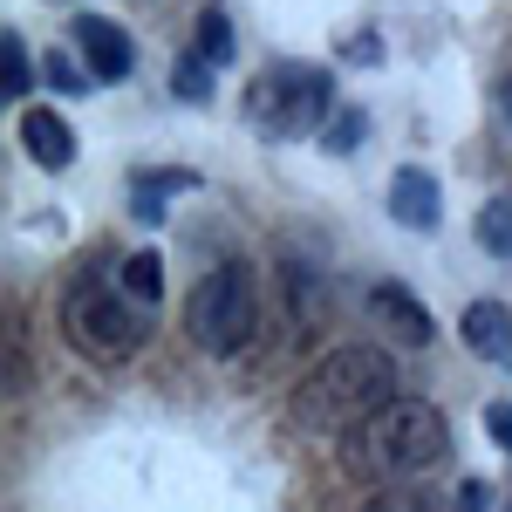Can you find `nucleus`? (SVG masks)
<instances>
[{"label": "nucleus", "mask_w": 512, "mask_h": 512, "mask_svg": "<svg viewBox=\"0 0 512 512\" xmlns=\"http://www.w3.org/2000/svg\"><path fill=\"white\" fill-rule=\"evenodd\" d=\"M390 396H396V362L383 349H369V342H349V349L321 355L315 369L301 376L294 417H301V431H315V437H342L362 417H376Z\"/></svg>", "instance_id": "nucleus-1"}, {"label": "nucleus", "mask_w": 512, "mask_h": 512, "mask_svg": "<svg viewBox=\"0 0 512 512\" xmlns=\"http://www.w3.org/2000/svg\"><path fill=\"white\" fill-rule=\"evenodd\" d=\"M444 451H451L444 410L424 403V396H390L376 417L355 424L342 458H349L355 472H369V478H417V472H431Z\"/></svg>", "instance_id": "nucleus-2"}, {"label": "nucleus", "mask_w": 512, "mask_h": 512, "mask_svg": "<svg viewBox=\"0 0 512 512\" xmlns=\"http://www.w3.org/2000/svg\"><path fill=\"white\" fill-rule=\"evenodd\" d=\"M335 117V82L328 69H301V62H280L267 76H253L246 89V123L260 137H308V130H328Z\"/></svg>", "instance_id": "nucleus-3"}, {"label": "nucleus", "mask_w": 512, "mask_h": 512, "mask_svg": "<svg viewBox=\"0 0 512 512\" xmlns=\"http://www.w3.org/2000/svg\"><path fill=\"white\" fill-rule=\"evenodd\" d=\"M62 328H69V342L82 355H96V362H123V355L144 349V315L103 287V274H76L62 287Z\"/></svg>", "instance_id": "nucleus-4"}, {"label": "nucleus", "mask_w": 512, "mask_h": 512, "mask_svg": "<svg viewBox=\"0 0 512 512\" xmlns=\"http://www.w3.org/2000/svg\"><path fill=\"white\" fill-rule=\"evenodd\" d=\"M253 315H260V301H253V274H246V260H219V267L192 287L185 328H192V342L205 355H239V349H246V335H253Z\"/></svg>", "instance_id": "nucleus-5"}, {"label": "nucleus", "mask_w": 512, "mask_h": 512, "mask_svg": "<svg viewBox=\"0 0 512 512\" xmlns=\"http://www.w3.org/2000/svg\"><path fill=\"white\" fill-rule=\"evenodd\" d=\"M76 48L89 55L96 82H123L130 69H137V48H130V35H123L117 21H103V14H76Z\"/></svg>", "instance_id": "nucleus-6"}, {"label": "nucleus", "mask_w": 512, "mask_h": 512, "mask_svg": "<svg viewBox=\"0 0 512 512\" xmlns=\"http://www.w3.org/2000/svg\"><path fill=\"white\" fill-rule=\"evenodd\" d=\"M369 315L390 328L396 342H410V349H424L437 328H431V308L410 294V287H396V280H383V287H369Z\"/></svg>", "instance_id": "nucleus-7"}, {"label": "nucleus", "mask_w": 512, "mask_h": 512, "mask_svg": "<svg viewBox=\"0 0 512 512\" xmlns=\"http://www.w3.org/2000/svg\"><path fill=\"white\" fill-rule=\"evenodd\" d=\"M390 219L396 226H410V233H437V219H444V198H437V178L431 171H417V164H403L390 185Z\"/></svg>", "instance_id": "nucleus-8"}, {"label": "nucleus", "mask_w": 512, "mask_h": 512, "mask_svg": "<svg viewBox=\"0 0 512 512\" xmlns=\"http://www.w3.org/2000/svg\"><path fill=\"white\" fill-rule=\"evenodd\" d=\"M21 144H28V158L41 164V171H69V158H76V137H69V123L55 117V110H21Z\"/></svg>", "instance_id": "nucleus-9"}, {"label": "nucleus", "mask_w": 512, "mask_h": 512, "mask_svg": "<svg viewBox=\"0 0 512 512\" xmlns=\"http://www.w3.org/2000/svg\"><path fill=\"white\" fill-rule=\"evenodd\" d=\"M458 328H465V349L485 355V362H506L512 355V315L499 308V301H472Z\"/></svg>", "instance_id": "nucleus-10"}, {"label": "nucleus", "mask_w": 512, "mask_h": 512, "mask_svg": "<svg viewBox=\"0 0 512 512\" xmlns=\"http://www.w3.org/2000/svg\"><path fill=\"white\" fill-rule=\"evenodd\" d=\"M28 82H35V69H28V41L14 35H0V96L7 103H28Z\"/></svg>", "instance_id": "nucleus-11"}, {"label": "nucleus", "mask_w": 512, "mask_h": 512, "mask_svg": "<svg viewBox=\"0 0 512 512\" xmlns=\"http://www.w3.org/2000/svg\"><path fill=\"white\" fill-rule=\"evenodd\" d=\"M123 294L137 301V308H151L164 294V260L158 253H137V260H123Z\"/></svg>", "instance_id": "nucleus-12"}, {"label": "nucleus", "mask_w": 512, "mask_h": 512, "mask_svg": "<svg viewBox=\"0 0 512 512\" xmlns=\"http://www.w3.org/2000/svg\"><path fill=\"white\" fill-rule=\"evenodd\" d=\"M478 246L499 253V260H512V198H492V205L478 212Z\"/></svg>", "instance_id": "nucleus-13"}, {"label": "nucleus", "mask_w": 512, "mask_h": 512, "mask_svg": "<svg viewBox=\"0 0 512 512\" xmlns=\"http://www.w3.org/2000/svg\"><path fill=\"white\" fill-rule=\"evenodd\" d=\"M362 137H369V110H335V117H328V130H321V151L349 158Z\"/></svg>", "instance_id": "nucleus-14"}, {"label": "nucleus", "mask_w": 512, "mask_h": 512, "mask_svg": "<svg viewBox=\"0 0 512 512\" xmlns=\"http://www.w3.org/2000/svg\"><path fill=\"white\" fill-rule=\"evenodd\" d=\"M198 55H205L212 69H226V62H233V28H226V14H219V7H205V21H198Z\"/></svg>", "instance_id": "nucleus-15"}, {"label": "nucleus", "mask_w": 512, "mask_h": 512, "mask_svg": "<svg viewBox=\"0 0 512 512\" xmlns=\"http://www.w3.org/2000/svg\"><path fill=\"white\" fill-rule=\"evenodd\" d=\"M41 76H48V89H62V96H82V82L96 76V69H82L76 55H62V48H48V62H41Z\"/></svg>", "instance_id": "nucleus-16"}, {"label": "nucleus", "mask_w": 512, "mask_h": 512, "mask_svg": "<svg viewBox=\"0 0 512 512\" xmlns=\"http://www.w3.org/2000/svg\"><path fill=\"white\" fill-rule=\"evenodd\" d=\"M171 89H178L185 103H205V96H212V62H205V55H185V62L171 69Z\"/></svg>", "instance_id": "nucleus-17"}, {"label": "nucleus", "mask_w": 512, "mask_h": 512, "mask_svg": "<svg viewBox=\"0 0 512 512\" xmlns=\"http://www.w3.org/2000/svg\"><path fill=\"white\" fill-rule=\"evenodd\" d=\"M451 512H492V485H485V478H465V485L451 492Z\"/></svg>", "instance_id": "nucleus-18"}, {"label": "nucleus", "mask_w": 512, "mask_h": 512, "mask_svg": "<svg viewBox=\"0 0 512 512\" xmlns=\"http://www.w3.org/2000/svg\"><path fill=\"white\" fill-rule=\"evenodd\" d=\"M137 185H144V192H158V198H171V192H192L198 178H192V171H151V178H137Z\"/></svg>", "instance_id": "nucleus-19"}, {"label": "nucleus", "mask_w": 512, "mask_h": 512, "mask_svg": "<svg viewBox=\"0 0 512 512\" xmlns=\"http://www.w3.org/2000/svg\"><path fill=\"white\" fill-rule=\"evenodd\" d=\"M485 431L499 451H512V403H485Z\"/></svg>", "instance_id": "nucleus-20"}, {"label": "nucleus", "mask_w": 512, "mask_h": 512, "mask_svg": "<svg viewBox=\"0 0 512 512\" xmlns=\"http://www.w3.org/2000/svg\"><path fill=\"white\" fill-rule=\"evenodd\" d=\"M362 512H424V492H383L376 506H362Z\"/></svg>", "instance_id": "nucleus-21"}, {"label": "nucleus", "mask_w": 512, "mask_h": 512, "mask_svg": "<svg viewBox=\"0 0 512 512\" xmlns=\"http://www.w3.org/2000/svg\"><path fill=\"white\" fill-rule=\"evenodd\" d=\"M349 62L376 69V62H383V41H376V35H355V41H349Z\"/></svg>", "instance_id": "nucleus-22"}, {"label": "nucleus", "mask_w": 512, "mask_h": 512, "mask_svg": "<svg viewBox=\"0 0 512 512\" xmlns=\"http://www.w3.org/2000/svg\"><path fill=\"white\" fill-rule=\"evenodd\" d=\"M492 103H499V117L512 123V76H499V89H492Z\"/></svg>", "instance_id": "nucleus-23"}]
</instances>
